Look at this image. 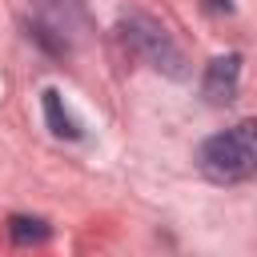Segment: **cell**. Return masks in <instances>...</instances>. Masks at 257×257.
<instances>
[{
  "label": "cell",
  "instance_id": "6da1fadb",
  "mask_svg": "<svg viewBox=\"0 0 257 257\" xmlns=\"http://www.w3.org/2000/svg\"><path fill=\"white\" fill-rule=\"evenodd\" d=\"M197 165L217 185L249 181L253 169H257V124L253 120H241V124H233L225 133H213L209 141H201Z\"/></svg>",
  "mask_w": 257,
  "mask_h": 257
},
{
  "label": "cell",
  "instance_id": "7a4b0ae2",
  "mask_svg": "<svg viewBox=\"0 0 257 257\" xmlns=\"http://www.w3.org/2000/svg\"><path fill=\"white\" fill-rule=\"evenodd\" d=\"M120 36H124V44H128L145 64H153L157 72H165V76H173V80H185V76H189V60H185V52L177 48V40L169 36V28H165L161 20H153V16H145V12H124V16H120Z\"/></svg>",
  "mask_w": 257,
  "mask_h": 257
},
{
  "label": "cell",
  "instance_id": "3957f363",
  "mask_svg": "<svg viewBox=\"0 0 257 257\" xmlns=\"http://www.w3.org/2000/svg\"><path fill=\"white\" fill-rule=\"evenodd\" d=\"M88 8L84 0H32V24L28 32L56 56L72 52L88 36Z\"/></svg>",
  "mask_w": 257,
  "mask_h": 257
},
{
  "label": "cell",
  "instance_id": "277c9868",
  "mask_svg": "<svg viewBox=\"0 0 257 257\" xmlns=\"http://www.w3.org/2000/svg\"><path fill=\"white\" fill-rule=\"evenodd\" d=\"M241 88V56L237 52H225V56H213L209 68H205V80H201V92L209 104H229Z\"/></svg>",
  "mask_w": 257,
  "mask_h": 257
},
{
  "label": "cell",
  "instance_id": "5b68a950",
  "mask_svg": "<svg viewBox=\"0 0 257 257\" xmlns=\"http://www.w3.org/2000/svg\"><path fill=\"white\" fill-rule=\"evenodd\" d=\"M44 120H48L52 137H80V124L72 120V112L64 108L56 88H44Z\"/></svg>",
  "mask_w": 257,
  "mask_h": 257
},
{
  "label": "cell",
  "instance_id": "8992f818",
  "mask_svg": "<svg viewBox=\"0 0 257 257\" xmlns=\"http://www.w3.org/2000/svg\"><path fill=\"white\" fill-rule=\"evenodd\" d=\"M48 221H40V217H12L8 221V237L16 241V245H40V241H48Z\"/></svg>",
  "mask_w": 257,
  "mask_h": 257
},
{
  "label": "cell",
  "instance_id": "52a82bcc",
  "mask_svg": "<svg viewBox=\"0 0 257 257\" xmlns=\"http://www.w3.org/2000/svg\"><path fill=\"white\" fill-rule=\"evenodd\" d=\"M213 12H233V0H205Z\"/></svg>",
  "mask_w": 257,
  "mask_h": 257
}]
</instances>
